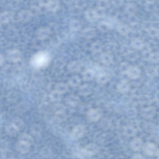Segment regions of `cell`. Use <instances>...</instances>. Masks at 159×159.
<instances>
[{
  "label": "cell",
  "mask_w": 159,
  "mask_h": 159,
  "mask_svg": "<svg viewBox=\"0 0 159 159\" xmlns=\"http://www.w3.org/2000/svg\"><path fill=\"white\" fill-rule=\"evenodd\" d=\"M158 159H159V150L156 156Z\"/></svg>",
  "instance_id": "12"
},
{
  "label": "cell",
  "mask_w": 159,
  "mask_h": 159,
  "mask_svg": "<svg viewBox=\"0 0 159 159\" xmlns=\"http://www.w3.org/2000/svg\"><path fill=\"white\" fill-rule=\"evenodd\" d=\"M84 131V127L82 124H78L73 129L71 133V137L75 139L80 137Z\"/></svg>",
  "instance_id": "6"
},
{
  "label": "cell",
  "mask_w": 159,
  "mask_h": 159,
  "mask_svg": "<svg viewBox=\"0 0 159 159\" xmlns=\"http://www.w3.org/2000/svg\"><path fill=\"white\" fill-rule=\"evenodd\" d=\"M8 159H14V158H11Z\"/></svg>",
  "instance_id": "13"
},
{
  "label": "cell",
  "mask_w": 159,
  "mask_h": 159,
  "mask_svg": "<svg viewBox=\"0 0 159 159\" xmlns=\"http://www.w3.org/2000/svg\"><path fill=\"white\" fill-rule=\"evenodd\" d=\"M49 58V55L46 52H40L35 55L33 57L32 63L36 66H42L47 63Z\"/></svg>",
  "instance_id": "2"
},
{
  "label": "cell",
  "mask_w": 159,
  "mask_h": 159,
  "mask_svg": "<svg viewBox=\"0 0 159 159\" xmlns=\"http://www.w3.org/2000/svg\"><path fill=\"white\" fill-rule=\"evenodd\" d=\"M96 73L94 70L88 69L85 70L83 74V78L84 80L91 81L95 79Z\"/></svg>",
  "instance_id": "10"
},
{
  "label": "cell",
  "mask_w": 159,
  "mask_h": 159,
  "mask_svg": "<svg viewBox=\"0 0 159 159\" xmlns=\"http://www.w3.org/2000/svg\"><path fill=\"white\" fill-rule=\"evenodd\" d=\"M34 142L33 138L30 135L25 134H20L18 138L16 144V148L19 152L25 154L30 150Z\"/></svg>",
  "instance_id": "1"
},
{
  "label": "cell",
  "mask_w": 159,
  "mask_h": 159,
  "mask_svg": "<svg viewBox=\"0 0 159 159\" xmlns=\"http://www.w3.org/2000/svg\"><path fill=\"white\" fill-rule=\"evenodd\" d=\"M111 75L108 73L100 71L96 73L95 79L96 82L100 85H104L107 83L111 78Z\"/></svg>",
  "instance_id": "5"
},
{
  "label": "cell",
  "mask_w": 159,
  "mask_h": 159,
  "mask_svg": "<svg viewBox=\"0 0 159 159\" xmlns=\"http://www.w3.org/2000/svg\"><path fill=\"white\" fill-rule=\"evenodd\" d=\"M143 143L140 138H136L133 139L130 143V148L134 151H138L142 149Z\"/></svg>",
  "instance_id": "8"
},
{
  "label": "cell",
  "mask_w": 159,
  "mask_h": 159,
  "mask_svg": "<svg viewBox=\"0 0 159 159\" xmlns=\"http://www.w3.org/2000/svg\"><path fill=\"white\" fill-rule=\"evenodd\" d=\"M131 159H144L143 156L139 154H135L132 157Z\"/></svg>",
  "instance_id": "11"
},
{
  "label": "cell",
  "mask_w": 159,
  "mask_h": 159,
  "mask_svg": "<svg viewBox=\"0 0 159 159\" xmlns=\"http://www.w3.org/2000/svg\"><path fill=\"white\" fill-rule=\"evenodd\" d=\"M97 148L94 144H89L82 150L83 154L87 157H90L95 154L97 152Z\"/></svg>",
  "instance_id": "9"
},
{
  "label": "cell",
  "mask_w": 159,
  "mask_h": 159,
  "mask_svg": "<svg viewBox=\"0 0 159 159\" xmlns=\"http://www.w3.org/2000/svg\"><path fill=\"white\" fill-rule=\"evenodd\" d=\"M142 149L145 155L153 157L157 156L159 148L155 143L147 142L143 143Z\"/></svg>",
  "instance_id": "3"
},
{
  "label": "cell",
  "mask_w": 159,
  "mask_h": 159,
  "mask_svg": "<svg viewBox=\"0 0 159 159\" xmlns=\"http://www.w3.org/2000/svg\"><path fill=\"white\" fill-rule=\"evenodd\" d=\"M129 90V85L128 82L125 80H122L118 83L116 86L117 92L120 93H127Z\"/></svg>",
  "instance_id": "7"
},
{
  "label": "cell",
  "mask_w": 159,
  "mask_h": 159,
  "mask_svg": "<svg viewBox=\"0 0 159 159\" xmlns=\"http://www.w3.org/2000/svg\"><path fill=\"white\" fill-rule=\"evenodd\" d=\"M102 116V112L100 108H91L87 111L86 118L89 121L95 122L99 121Z\"/></svg>",
  "instance_id": "4"
}]
</instances>
